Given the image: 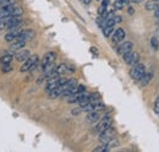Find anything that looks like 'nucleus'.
<instances>
[{"label": "nucleus", "mask_w": 159, "mask_h": 152, "mask_svg": "<svg viewBox=\"0 0 159 152\" xmlns=\"http://www.w3.org/2000/svg\"><path fill=\"white\" fill-rule=\"evenodd\" d=\"M25 45H26V40H15L11 44V49L12 50H20L22 48H25Z\"/></svg>", "instance_id": "f3484780"}, {"label": "nucleus", "mask_w": 159, "mask_h": 152, "mask_svg": "<svg viewBox=\"0 0 159 152\" xmlns=\"http://www.w3.org/2000/svg\"><path fill=\"white\" fill-rule=\"evenodd\" d=\"M38 55H31L26 61H23V65L21 66V73H27V71H32L36 69V66L38 65Z\"/></svg>", "instance_id": "f03ea898"}, {"label": "nucleus", "mask_w": 159, "mask_h": 152, "mask_svg": "<svg viewBox=\"0 0 159 152\" xmlns=\"http://www.w3.org/2000/svg\"><path fill=\"white\" fill-rule=\"evenodd\" d=\"M100 119V111H91L87 114V121L88 123H97Z\"/></svg>", "instance_id": "f8f14e48"}, {"label": "nucleus", "mask_w": 159, "mask_h": 152, "mask_svg": "<svg viewBox=\"0 0 159 152\" xmlns=\"http://www.w3.org/2000/svg\"><path fill=\"white\" fill-rule=\"evenodd\" d=\"M132 47H134V44L131 42H122V43H120L118 49H116L118 50V54L119 55H124V54L131 52L132 50Z\"/></svg>", "instance_id": "1a4fd4ad"}, {"label": "nucleus", "mask_w": 159, "mask_h": 152, "mask_svg": "<svg viewBox=\"0 0 159 152\" xmlns=\"http://www.w3.org/2000/svg\"><path fill=\"white\" fill-rule=\"evenodd\" d=\"M111 124H113V119L110 116H104V118L100 119L99 121H97V125H96L94 130L97 131V134H100L103 133L104 130H107L108 128H110Z\"/></svg>", "instance_id": "7ed1b4c3"}, {"label": "nucleus", "mask_w": 159, "mask_h": 152, "mask_svg": "<svg viewBox=\"0 0 159 152\" xmlns=\"http://www.w3.org/2000/svg\"><path fill=\"white\" fill-rule=\"evenodd\" d=\"M153 12H154V17H156V19H159V9L154 10Z\"/></svg>", "instance_id": "393cba45"}, {"label": "nucleus", "mask_w": 159, "mask_h": 152, "mask_svg": "<svg viewBox=\"0 0 159 152\" xmlns=\"http://www.w3.org/2000/svg\"><path fill=\"white\" fill-rule=\"evenodd\" d=\"M108 6H109V0H103L102 4L99 5V7H98V15H99V16L104 15V14L107 12Z\"/></svg>", "instance_id": "2eb2a0df"}, {"label": "nucleus", "mask_w": 159, "mask_h": 152, "mask_svg": "<svg viewBox=\"0 0 159 152\" xmlns=\"http://www.w3.org/2000/svg\"><path fill=\"white\" fill-rule=\"evenodd\" d=\"M154 112H156V114L159 116V96L157 97V99H156V102H154Z\"/></svg>", "instance_id": "4be33fe9"}, {"label": "nucleus", "mask_w": 159, "mask_h": 152, "mask_svg": "<svg viewBox=\"0 0 159 152\" xmlns=\"http://www.w3.org/2000/svg\"><path fill=\"white\" fill-rule=\"evenodd\" d=\"M115 137V129H113L111 126L108 128L107 130H104L103 133L99 134V141L100 144H108L109 141H111Z\"/></svg>", "instance_id": "39448f33"}, {"label": "nucleus", "mask_w": 159, "mask_h": 152, "mask_svg": "<svg viewBox=\"0 0 159 152\" xmlns=\"http://www.w3.org/2000/svg\"><path fill=\"white\" fill-rule=\"evenodd\" d=\"M125 36H126L125 30H124V28H118V30H115V31L113 32V35H111V40H113L114 44H119V43H121V42L125 39Z\"/></svg>", "instance_id": "0eeeda50"}, {"label": "nucleus", "mask_w": 159, "mask_h": 152, "mask_svg": "<svg viewBox=\"0 0 159 152\" xmlns=\"http://www.w3.org/2000/svg\"><path fill=\"white\" fill-rule=\"evenodd\" d=\"M157 21H158V25H159V19H157Z\"/></svg>", "instance_id": "c85d7f7f"}, {"label": "nucleus", "mask_w": 159, "mask_h": 152, "mask_svg": "<svg viewBox=\"0 0 159 152\" xmlns=\"http://www.w3.org/2000/svg\"><path fill=\"white\" fill-rule=\"evenodd\" d=\"M83 4H86V5H88V4H91L92 2V0H81Z\"/></svg>", "instance_id": "a878e982"}, {"label": "nucleus", "mask_w": 159, "mask_h": 152, "mask_svg": "<svg viewBox=\"0 0 159 152\" xmlns=\"http://www.w3.org/2000/svg\"><path fill=\"white\" fill-rule=\"evenodd\" d=\"M114 32V26H104L103 27V35L104 37H110Z\"/></svg>", "instance_id": "6ab92c4d"}, {"label": "nucleus", "mask_w": 159, "mask_h": 152, "mask_svg": "<svg viewBox=\"0 0 159 152\" xmlns=\"http://www.w3.org/2000/svg\"><path fill=\"white\" fill-rule=\"evenodd\" d=\"M153 78V71L151 70V71H146L144 73V75L142 76V78L139 80V85L142 86V87H144V86H147L149 82H151V80Z\"/></svg>", "instance_id": "9b49d317"}, {"label": "nucleus", "mask_w": 159, "mask_h": 152, "mask_svg": "<svg viewBox=\"0 0 159 152\" xmlns=\"http://www.w3.org/2000/svg\"><path fill=\"white\" fill-rule=\"evenodd\" d=\"M109 150H110V147H109V146H108V145H105V144H102V146H98V147H96V149H94V152H98V151H109Z\"/></svg>", "instance_id": "aec40b11"}, {"label": "nucleus", "mask_w": 159, "mask_h": 152, "mask_svg": "<svg viewBox=\"0 0 159 152\" xmlns=\"http://www.w3.org/2000/svg\"><path fill=\"white\" fill-rule=\"evenodd\" d=\"M31 57V52L30 50H20L16 55H15V58H16V60L17 61H20V63H23V61H26L28 58Z\"/></svg>", "instance_id": "ddd939ff"}, {"label": "nucleus", "mask_w": 159, "mask_h": 152, "mask_svg": "<svg viewBox=\"0 0 159 152\" xmlns=\"http://www.w3.org/2000/svg\"><path fill=\"white\" fill-rule=\"evenodd\" d=\"M17 35H19V31L17 30H10L6 35H5V39L7 40V42H14L16 37H17Z\"/></svg>", "instance_id": "4468645a"}, {"label": "nucleus", "mask_w": 159, "mask_h": 152, "mask_svg": "<svg viewBox=\"0 0 159 152\" xmlns=\"http://www.w3.org/2000/svg\"><path fill=\"white\" fill-rule=\"evenodd\" d=\"M12 59H14V55H12V54L6 53V54H4L2 57L0 58V63H1L2 65H5V64H11Z\"/></svg>", "instance_id": "a211bd4d"}, {"label": "nucleus", "mask_w": 159, "mask_h": 152, "mask_svg": "<svg viewBox=\"0 0 159 152\" xmlns=\"http://www.w3.org/2000/svg\"><path fill=\"white\" fill-rule=\"evenodd\" d=\"M144 7H146L147 10H149V11H154V10L159 9V2L158 1H154V0H151V1L146 2Z\"/></svg>", "instance_id": "dca6fc26"}, {"label": "nucleus", "mask_w": 159, "mask_h": 152, "mask_svg": "<svg viewBox=\"0 0 159 152\" xmlns=\"http://www.w3.org/2000/svg\"><path fill=\"white\" fill-rule=\"evenodd\" d=\"M10 70H11L10 64H5V65H4V68H2V71H4V73H9Z\"/></svg>", "instance_id": "5701e85b"}, {"label": "nucleus", "mask_w": 159, "mask_h": 152, "mask_svg": "<svg viewBox=\"0 0 159 152\" xmlns=\"http://www.w3.org/2000/svg\"><path fill=\"white\" fill-rule=\"evenodd\" d=\"M91 52H92V53H94V55H97V54H98V49H97V48H94V47H92V48H91Z\"/></svg>", "instance_id": "b1692460"}, {"label": "nucleus", "mask_w": 159, "mask_h": 152, "mask_svg": "<svg viewBox=\"0 0 159 152\" xmlns=\"http://www.w3.org/2000/svg\"><path fill=\"white\" fill-rule=\"evenodd\" d=\"M146 71H147V70H146V66L139 61L137 64L132 65V68H131V70H130V76H131V78H132L134 81H139V80L142 78V76L144 75Z\"/></svg>", "instance_id": "f257e3e1"}, {"label": "nucleus", "mask_w": 159, "mask_h": 152, "mask_svg": "<svg viewBox=\"0 0 159 152\" xmlns=\"http://www.w3.org/2000/svg\"><path fill=\"white\" fill-rule=\"evenodd\" d=\"M21 25H22V17L21 16H16V17H12L7 22L6 28L7 30H17Z\"/></svg>", "instance_id": "9d476101"}, {"label": "nucleus", "mask_w": 159, "mask_h": 152, "mask_svg": "<svg viewBox=\"0 0 159 152\" xmlns=\"http://www.w3.org/2000/svg\"><path fill=\"white\" fill-rule=\"evenodd\" d=\"M141 1H143V0H131V2H135V4H137V2H141Z\"/></svg>", "instance_id": "bb28decb"}, {"label": "nucleus", "mask_w": 159, "mask_h": 152, "mask_svg": "<svg viewBox=\"0 0 159 152\" xmlns=\"http://www.w3.org/2000/svg\"><path fill=\"white\" fill-rule=\"evenodd\" d=\"M33 37H34V31L33 30H23V31L19 32V35H17L15 40H26L27 42V40L32 39Z\"/></svg>", "instance_id": "6e6552de"}, {"label": "nucleus", "mask_w": 159, "mask_h": 152, "mask_svg": "<svg viewBox=\"0 0 159 152\" xmlns=\"http://www.w3.org/2000/svg\"><path fill=\"white\" fill-rule=\"evenodd\" d=\"M154 1H159V0H154Z\"/></svg>", "instance_id": "c756f323"}, {"label": "nucleus", "mask_w": 159, "mask_h": 152, "mask_svg": "<svg viewBox=\"0 0 159 152\" xmlns=\"http://www.w3.org/2000/svg\"><path fill=\"white\" fill-rule=\"evenodd\" d=\"M129 14H134V9H132V7L129 9Z\"/></svg>", "instance_id": "cd10ccee"}, {"label": "nucleus", "mask_w": 159, "mask_h": 152, "mask_svg": "<svg viewBox=\"0 0 159 152\" xmlns=\"http://www.w3.org/2000/svg\"><path fill=\"white\" fill-rule=\"evenodd\" d=\"M55 59H57V53H55V52H48V53L43 57L42 61H40V66H42V69L45 70L47 68L54 65Z\"/></svg>", "instance_id": "20e7f679"}, {"label": "nucleus", "mask_w": 159, "mask_h": 152, "mask_svg": "<svg viewBox=\"0 0 159 152\" xmlns=\"http://www.w3.org/2000/svg\"><path fill=\"white\" fill-rule=\"evenodd\" d=\"M124 57V61L127 64V65H130V66H132V65H135V64H137L139 61V53H136V52H129V53H126V54H124L122 55Z\"/></svg>", "instance_id": "423d86ee"}, {"label": "nucleus", "mask_w": 159, "mask_h": 152, "mask_svg": "<svg viewBox=\"0 0 159 152\" xmlns=\"http://www.w3.org/2000/svg\"><path fill=\"white\" fill-rule=\"evenodd\" d=\"M151 44H152V48L157 50V49H158V47H159L158 45V38L152 37V39H151Z\"/></svg>", "instance_id": "412c9836"}]
</instances>
